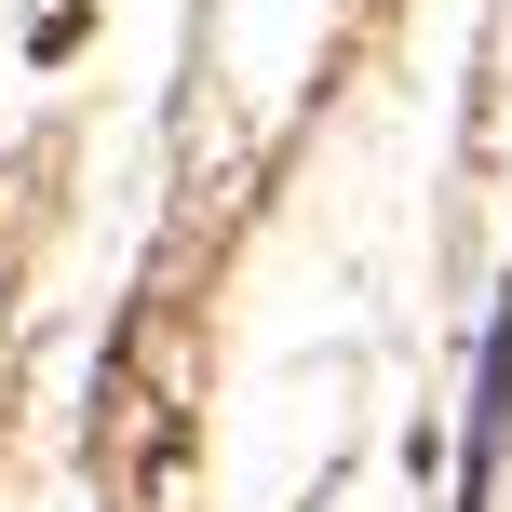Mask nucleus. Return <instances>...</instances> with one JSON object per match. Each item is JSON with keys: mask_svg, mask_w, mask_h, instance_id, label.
Returning <instances> with one entry per match:
<instances>
[{"mask_svg": "<svg viewBox=\"0 0 512 512\" xmlns=\"http://www.w3.org/2000/svg\"><path fill=\"white\" fill-rule=\"evenodd\" d=\"M499 432H512V297L486 324V378H472V472H459L472 499H486V472H499Z\"/></svg>", "mask_w": 512, "mask_h": 512, "instance_id": "f257e3e1", "label": "nucleus"}]
</instances>
